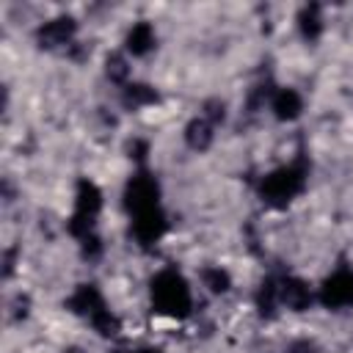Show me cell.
I'll use <instances>...</instances> for the list:
<instances>
[{"instance_id":"6da1fadb","label":"cell","mask_w":353,"mask_h":353,"mask_svg":"<svg viewBox=\"0 0 353 353\" xmlns=\"http://www.w3.org/2000/svg\"><path fill=\"white\" fill-rule=\"evenodd\" d=\"M306 174L309 165L303 157L292 160L290 165H281L276 171H270L262 182H259V196L268 207H287L306 185Z\"/></svg>"},{"instance_id":"7a4b0ae2","label":"cell","mask_w":353,"mask_h":353,"mask_svg":"<svg viewBox=\"0 0 353 353\" xmlns=\"http://www.w3.org/2000/svg\"><path fill=\"white\" fill-rule=\"evenodd\" d=\"M152 306H154V312H160L165 317H188L190 306H193L188 281L171 268L160 270L152 279Z\"/></svg>"},{"instance_id":"3957f363","label":"cell","mask_w":353,"mask_h":353,"mask_svg":"<svg viewBox=\"0 0 353 353\" xmlns=\"http://www.w3.org/2000/svg\"><path fill=\"white\" fill-rule=\"evenodd\" d=\"M99 207H102L99 188L94 182H88V179H80L77 182V196H74V215L69 221V232L74 237H80V240L94 234V218H97Z\"/></svg>"},{"instance_id":"277c9868","label":"cell","mask_w":353,"mask_h":353,"mask_svg":"<svg viewBox=\"0 0 353 353\" xmlns=\"http://www.w3.org/2000/svg\"><path fill=\"white\" fill-rule=\"evenodd\" d=\"M157 199H160V188H157V179L149 171H138L124 188V207H127L130 215H141L146 210L160 207Z\"/></svg>"},{"instance_id":"5b68a950","label":"cell","mask_w":353,"mask_h":353,"mask_svg":"<svg viewBox=\"0 0 353 353\" xmlns=\"http://www.w3.org/2000/svg\"><path fill=\"white\" fill-rule=\"evenodd\" d=\"M320 303L328 309H342L353 306V273L350 270H336L328 276L320 287Z\"/></svg>"},{"instance_id":"8992f818","label":"cell","mask_w":353,"mask_h":353,"mask_svg":"<svg viewBox=\"0 0 353 353\" xmlns=\"http://www.w3.org/2000/svg\"><path fill=\"white\" fill-rule=\"evenodd\" d=\"M165 226H168V221H165V215H163L160 207L146 210V212H141V215H132V234H135V240H138L141 245L157 243V240L163 237Z\"/></svg>"},{"instance_id":"52a82bcc","label":"cell","mask_w":353,"mask_h":353,"mask_svg":"<svg viewBox=\"0 0 353 353\" xmlns=\"http://www.w3.org/2000/svg\"><path fill=\"white\" fill-rule=\"evenodd\" d=\"M77 30V22L72 17H58V19H50L39 28L36 39L41 47H61V44H69L72 36Z\"/></svg>"},{"instance_id":"ba28073f","label":"cell","mask_w":353,"mask_h":353,"mask_svg":"<svg viewBox=\"0 0 353 353\" xmlns=\"http://www.w3.org/2000/svg\"><path fill=\"white\" fill-rule=\"evenodd\" d=\"M279 303H284L292 312L309 309L312 306V290H309V284L301 281V279H292V276L281 279L279 281Z\"/></svg>"},{"instance_id":"9c48e42d","label":"cell","mask_w":353,"mask_h":353,"mask_svg":"<svg viewBox=\"0 0 353 353\" xmlns=\"http://www.w3.org/2000/svg\"><path fill=\"white\" fill-rule=\"evenodd\" d=\"M66 306H69V312L83 314V317H88V320H94L102 309H108L105 301H102V295H99V290H97L94 284H80V287L74 290V295L66 301Z\"/></svg>"},{"instance_id":"30bf717a","label":"cell","mask_w":353,"mask_h":353,"mask_svg":"<svg viewBox=\"0 0 353 353\" xmlns=\"http://www.w3.org/2000/svg\"><path fill=\"white\" fill-rule=\"evenodd\" d=\"M270 108H273V113H276V119L279 121H292V119H298V113H301V97H298V91H292V88H279L276 94H273V99H270Z\"/></svg>"},{"instance_id":"8fae6325","label":"cell","mask_w":353,"mask_h":353,"mask_svg":"<svg viewBox=\"0 0 353 353\" xmlns=\"http://www.w3.org/2000/svg\"><path fill=\"white\" fill-rule=\"evenodd\" d=\"M154 47V30L149 22H138L132 25V30L127 33V50L132 55H146Z\"/></svg>"},{"instance_id":"7c38bea8","label":"cell","mask_w":353,"mask_h":353,"mask_svg":"<svg viewBox=\"0 0 353 353\" xmlns=\"http://www.w3.org/2000/svg\"><path fill=\"white\" fill-rule=\"evenodd\" d=\"M185 141H188L190 149H199V152L207 149L210 141H212V124H210L204 116L193 119V121L185 127Z\"/></svg>"},{"instance_id":"4fadbf2b","label":"cell","mask_w":353,"mask_h":353,"mask_svg":"<svg viewBox=\"0 0 353 353\" xmlns=\"http://www.w3.org/2000/svg\"><path fill=\"white\" fill-rule=\"evenodd\" d=\"M298 25H301V33H303L309 41H314V39L323 33V17H320V6H317V3L303 6V8H301V14H298Z\"/></svg>"},{"instance_id":"5bb4252c","label":"cell","mask_w":353,"mask_h":353,"mask_svg":"<svg viewBox=\"0 0 353 353\" xmlns=\"http://www.w3.org/2000/svg\"><path fill=\"white\" fill-rule=\"evenodd\" d=\"M121 102L127 108H143V105L157 102V91L152 85H143V83H127L124 94H121Z\"/></svg>"},{"instance_id":"9a60e30c","label":"cell","mask_w":353,"mask_h":353,"mask_svg":"<svg viewBox=\"0 0 353 353\" xmlns=\"http://www.w3.org/2000/svg\"><path fill=\"white\" fill-rule=\"evenodd\" d=\"M276 303H279V284L273 279H268V281H262V287L256 292V306H259V312L265 317H273Z\"/></svg>"},{"instance_id":"2e32d148","label":"cell","mask_w":353,"mask_h":353,"mask_svg":"<svg viewBox=\"0 0 353 353\" xmlns=\"http://www.w3.org/2000/svg\"><path fill=\"white\" fill-rule=\"evenodd\" d=\"M201 279H204V284L212 290V292H226L229 287H232V279H229V273L226 270H221V268H207L204 273H201Z\"/></svg>"},{"instance_id":"e0dca14e","label":"cell","mask_w":353,"mask_h":353,"mask_svg":"<svg viewBox=\"0 0 353 353\" xmlns=\"http://www.w3.org/2000/svg\"><path fill=\"white\" fill-rule=\"evenodd\" d=\"M91 325H94L102 336H113V334H119V317L110 314V309H102V312L91 320Z\"/></svg>"},{"instance_id":"ac0fdd59","label":"cell","mask_w":353,"mask_h":353,"mask_svg":"<svg viewBox=\"0 0 353 353\" xmlns=\"http://www.w3.org/2000/svg\"><path fill=\"white\" fill-rule=\"evenodd\" d=\"M127 74H130L127 61H124L121 55H110V58H108V77H110V80H116V83H124V80H127Z\"/></svg>"},{"instance_id":"d6986e66","label":"cell","mask_w":353,"mask_h":353,"mask_svg":"<svg viewBox=\"0 0 353 353\" xmlns=\"http://www.w3.org/2000/svg\"><path fill=\"white\" fill-rule=\"evenodd\" d=\"M223 102H218V99H210L207 105H204V119L210 121V124H218V121H223Z\"/></svg>"},{"instance_id":"ffe728a7","label":"cell","mask_w":353,"mask_h":353,"mask_svg":"<svg viewBox=\"0 0 353 353\" xmlns=\"http://www.w3.org/2000/svg\"><path fill=\"white\" fill-rule=\"evenodd\" d=\"M83 254H85V256H97V254H99V237H97V234L83 237Z\"/></svg>"},{"instance_id":"44dd1931","label":"cell","mask_w":353,"mask_h":353,"mask_svg":"<svg viewBox=\"0 0 353 353\" xmlns=\"http://www.w3.org/2000/svg\"><path fill=\"white\" fill-rule=\"evenodd\" d=\"M130 152H132L135 160H143V157H146V143H143V141H135V143L130 146Z\"/></svg>"},{"instance_id":"7402d4cb","label":"cell","mask_w":353,"mask_h":353,"mask_svg":"<svg viewBox=\"0 0 353 353\" xmlns=\"http://www.w3.org/2000/svg\"><path fill=\"white\" fill-rule=\"evenodd\" d=\"M290 353H312V345H309V342H295V345L290 347Z\"/></svg>"},{"instance_id":"603a6c76","label":"cell","mask_w":353,"mask_h":353,"mask_svg":"<svg viewBox=\"0 0 353 353\" xmlns=\"http://www.w3.org/2000/svg\"><path fill=\"white\" fill-rule=\"evenodd\" d=\"M138 353H157V350H152V347H146V350H138Z\"/></svg>"},{"instance_id":"cb8c5ba5","label":"cell","mask_w":353,"mask_h":353,"mask_svg":"<svg viewBox=\"0 0 353 353\" xmlns=\"http://www.w3.org/2000/svg\"><path fill=\"white\" fill-rule=\"evenodd\" d=\"M66 353H80V350H77V347H69V350H66Z\"/></svg>"}]
</instances>
